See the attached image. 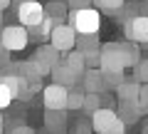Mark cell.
I'll return each instance as SVG.
<instances>
[{"instance_id":"obj_8","label":"cell","mask_w":148,"mask_h":134,"mask_svg":"<svg viewBox=\"0 0 148 134\" xmlns=\"http://www.w3.org/2000/svg\"><path fill=\"white\" fill-rule=\"evenodd\" d=\"M123 32L131 42H138V45H146L148 42V17L143 15H136L123 25Z\"/></svg>"},{"instance_id":"obj_9","label":"cell","mask_w":148,"mask_h":134,"mask_svg":"<svg viewBox=\"0 0 148 134\" xmlns=\"http://www.w3.org/2000/svg\"><path fill=\"white\" fill-rule=\"evenodd\" d=\"M59 62L64 65V67H67L69 72H72L74 77H77V80H79L82 75H84L86 72V65H84V55L79 52V50H67V52H62V57H59Z\"/></svg>"},{"instance_id":"obj_26","label":"cell","mask_w":148,"mask_h":134,"mask_svg":"<svg viewBox=\"0 0 148 134\" xmlns=\"http://www.w3.org/2000/svg\"><path fill=\"white\" fill-rule=\"evenodd\" d=\"M101 134H126V124H123L121 119L116 117V119H114V122H111V124H109V127H106Z\"/></svg>"},{"instance_id":"obj_12","label":"cell","mask_w":148,"mask_h":134,"mask_svg":"<svg viewBox=\"0 0 148 134\" xmlns=\"http://www.w3.org/2000/svg\"><path fill=\"white\" fill-rule=\"evenodd\" d=\"M67 109H47V114H45V127H47V132L52 134H62L64 127H67Z\"/></svg>"},{"instance_id":"obj_17","label":"cell","mask_w":148,"mask_h":134,"mask_svg":"<svg viewBox=\"0 0 148 134\" xmlns=\"http://www.w3.org/2000/svg\"><path fill=\"white\" fill-rule=\"evenodd\" d=\"M138 87H141V82H136L131 77H123V82L116 87V94H119V102H133L136 99V94H138Z\"/></svg>"},{"instance_id":"obj_5","label":"cell","mask_w":148,"mask_h":134,"mask_svg":"<svg viewBox=\"0 0 148 134\" xmlns=\"http://www.w3.org/2000/svg\"><path fill=\"white\" fill-rule=\"evenodd\" d=\"M49 45H52L54 50H59V52H67V50L74 47V40H77V32L72 30V27L67 25V22H62V25H54L52 32H49Z\"/></svg>"},{"instance_id":"obj_31","label":"cell","mask_w":148,"mask_h":134,"mask_svg":"<svg viewBox=\"0 0 148 134\" xmlns=\"http://www.w3.org/2000/svg\"><path fill=\"white\" fill-rule=\"evenodd\" d=\"M12 134H37L32 127H27V124H20V127H15L12 129Z\"/></svg>"},{"instance_id":"obj_30","label":"cell","mask_w":148,"mask_h":134,"mask_svg":"<svg viewBox=\"0 0 148 134\" xmlns=\"http://www.w3.org/2000/svg\"><path fill=\"white\" fill-rule=\"evenodd\" d=\"M10 65V52L5 47H0V67H8Z\"/></svg>"},{"instance_id":"obj_21","label":"cell","mask_w":148,"mask_h":134,"mask_svg":"<svg viewBox=\"0 0 148 134\" xmlns=\"http://www.w3.org/2000/svg\"><path fill=\"white\" fill-rule=\"evenodd\" d=\"M101 107V94H96V92H84V99H82V112L91 114L94 109Z\"/></svg>"},{"instance_id":"obj_1","label":"cell","mask_w":148,"mask_h":134,"mask_svg":"<svg viewBox=\"0 0 148 134\" xmlns=\"http://www.w3.org/2000/svg\"><path fill=\"white\" fill-rule=\"evenodd\" d=\"M67 25L77 35H96L101 27V12L96 8H72L67 10Z\"/></svg>"},{"instance_id":"obj_35","label":"cell","mask_w":148,"mask_h":134,"mask_svg":"<svg viewBox=\"0 0 148 134\" xmlns=\"http://www.w3.org/2000/svg\"><path fill=\"white\" fill-rule=\"evenodd\" d=\"M0 134H12V132H0Z\"/></svg>"},{"instance_id":"obj_4","label":"cell","mask_w":148,"mask_h":134,"mask_svg":"<svg viewBox=\"0 0 148 134\" xmlns=\"http://www.w3.org/2000/svg\"><path fill=\"white\" fill-rule=\"evenodd\" d=\"M30 37H27V27L22 25H8L0 30V47H5L8 52H20L27 47Z\"/></svg>"},{"instance_id":"obj_18","label":"cell","mask_w":148,"mask_h":134,"mask_svg":"<svg viewBox=\"0 0 148 134\" xmlns=\"http://www.w3.org/2000/svg\"><path fill=\"white\" fill-rule=\"evenodd\" d=\"M119 47H121L123 67H133V65L138 62V57H141V47H138V42H131V40H126V42H119Z\"/></svg>"},{"instance_id":"obj_24","label":"cell","mask_w":148,"mask_h":134,"mask_svg":"<svg viewBox=\"0 0 148 134\" xmlns=\"http://www.w3.org/2000/svg\"><path fill=\"white\" fill-rule=\"evenodd\" d=\"M96 5V10H104V12H116L123 8V3L126 0H91Z\"/></svg>"},{"instance_id":"obj_29","label":"cell","mask_w":148,"mask_h":134,"mask_svg":"<svg viewBox=\"0 0 148 134\" xmlns=\"http://www.w3.org/2000/svg\"><path fill=\"white\" fill-rule=\"evenodd\" d=\"M69 8H89L91 5V0H64Z\"/></svg>"},{"instance_id":"obj_6","label":"cell","mask_w":148,"mask_h":134,"mask_svg":"<svg viewBox=\"0 0 148 134\" xmlns=\"http://www.w3.org/2000/svg\"><path fill=\"white\" fill-rule=\"evenodd\" d=\"M59 57H62V52H59V50H54L52 45H40V47L35 50V57H32V60H35V65L40 67L42 77H47L49 70L59 62Z\"/></svg>"},{"instance_id":"obj_19","label":"cell","mask_w":148,"mask_h":134,"mask_svg":"<svg viewBox=\"0 0 148 134\" xmlns=\"http://www.w3.org/2000/svg\"><path fill=\"white\" fill-rule=\"evenodd\" d=\"M96 47H99L96 35H77V40H74V50H79V52H89V50H96Z\"/></svg>"},{"instance_id":"obj_27","label":"cell","mask_w":148,"mask_h":134,"mask_svg":"<svg viewBox=\"0 0 148 134\" xmlns=\"http://www.w3.org/2000/svg\"><path fill=\"white\" fill-rule=\"evenodd\" d=\"M82 55H84V65L86 67H99V47L89 50V52H82Z\"/></svg>"},{"instance_id":"obj_28","label":"cell","mask_w":148,"mask_h":134,"mask_svg":"<svg viewBox=\"0 0 148 134\" xmlns=\"http://www.w3.org/2000/svg\"><path fill=\"white\" fill-rule=\"evenodd\" d=\"M10 102H12V94L0 85V109H3V107H10Z\"/></svg>"},{"instance_id":"obj_32","label":"cell","mask_w":148,"mask_h":134,"mask_svg":"<svg viewBox=\"0 0 148 134\" xmlns=\"http://www.w3.org/2000/svg\"><path fill=\"white\" fill-rule=\"evenodd\" d=\"M74 134H89V132H86V124H79V127H77V132H74Z\"/></svg>"},{"instance_id":"obj_11","label":"cell","mask_w":148,"mask_h":134,"mask_svg":"<svg viewBox=\"0 0 148 134\" xmlns=\"http://www.w3.org/2000/svg\"><path fill=\"white\" fill-rule=\"evenodd\" d=\"M89 117H91V129H94L96 134H101L114 119H116V109L114 107H99V109H94Z\"/></svg>"},{"instance_id":"obj_23","label":"cell","mask_w":148,"mask_h":134,"mask_svg":"<svg viewBox=\"0 0 148 134\" xmlns=\"http://www.w3.org/2000/svg\"><path fill=\"white\" fill-rule=\"evenodd\" d=\"M133 104H136V109L141 114L148 112V85H146V82L138 87V94H136V99H133Z\"/></svg>"},{"instance_id":"obj_2","label":"cell","mask_w":148,"mask_h":134,"mask_svg":"<svg viewBox=\"0 0 148 134\" xmlns=\"http://www.w3.org/2000/svg\"><path fill=\"white\" fill-rule=\"evenodd\" d=\"M10 5H15L17 20L22 27H32L45 17V8L37 0H10Z\"/></svg>"},{"instance_id":"obj_7","label":"cell","mask_w":148,"mask_h":134,"mask_svg":"<svg viewBox=\"0 0 148 134\" xmlns=\"http://www.w3.org/2000/svg\"><path fill=\"white\" fill-rule=\"evenodd\" d=\"M42 102L45 109H67V87L52 82L49 87L42 90Z\"/></svg>"},{"instance_id":"obj_34","label":"cell","mask_w":148,"mask_h":134,"mask_svg":"<svg viewBox=\"0 0 148 134\" xmlns=\"http://www.w3.org/2000/svg\"><path fill=\"white\" fill-rule=\"evenodd\" d=\"M3 129H5V117L0 114V132H3Z\"/></svg>"},{"instance_id":"obj_36","label":"cell","mask_w":148,"mask_h":134,"mask_svg":"<svg viewBox=\"0 0 148 134\" xmlns=\"http://www.w3.org/2000/svg\"><path fill=\"white\" fill-rule=\"evenodd\" d=\"M0 22H3V12H0Z\"/></svg>"},{"instance_id":"obj_33","label":"cell","mask_w":148,"mask_h":134,"mask_svg":"<svg viewBox=\"0 0 148 134\" xmlns=\"http://www.w3.org/2000/svg\"><path fill=\"white\" fill-rule=\"evenodd\" d=\"M5 8H10V0H0V12L5 10Z\"/></svg>"},{"instance_id":"obj_15","label":"cell","mask_w":148,"mask_h":134,"mask_svg":"<svg viewBox=\"0 0 148 134\" xmlns=\"http://www.w3.org/2000/svg\"><path fill=\"white\" fill-rule=\"evenodd\" d=\"M49 77H52V82H57V85L67 87V90H69V87H74L77 82H79V80H77V77H74L72 72H69L67 67L62 65V62H57L52 70H49Z\"/></svg>"},{"instance_id":"obj_22","label":"cell","mask_w":148,"mask_h":134,"mask_svg":"<svg viewBox=\"0 0 148 134\" xmlns=\"http://www.w3.org/2000/svg\"><path fill=\"white\" fill-rule=\"evenodd\" d=\"M123 72H101V80H104V90H116L123 82Z\"/></svg>"},{"instance_id":"obj_25","label":"cell","mask_w":148,"mask_h":134,"mask_svg":"<svg viewBox=\"0 0 148 134\" xmlns=\"http://www.w3.org/2000/svg\"><path fill=\"white\" fill-rule=\"evenodd\" d=\"M133 80L141 82V85H143V82H148V62L143 57H138V62L133 65Z\"/></svg>"},{"instance_id":"obj_20","label":"cell","mask_w":148,"mask_h":134,"mask_svg":"<svg viewBox=\"0 0 148 134\" xmlns=\"http://www.w3.org/2000/svg\"><path fill=\"white\" fill-rule=\"evenodd\" d=\"M82 99H84V90L79 87V82L67 90V109H82Z\"/></svg>"},{"instance_id":"obj_37","label":"cell","mask_w":148,"mask_h":134,"mask_svg":"<svg viewBox=\"0 0 148 134\" xmlns=\"http://www.w3.org/2000/svg\"><path fill=\"white\" fill-rule=\"evenodd\" d=\"M62 3H64V0H62Z\"/></svg>"},{"instance_id":"obj_10","label":"cell","mask_w":148,"mask_h":134,"mask_svg":"<svg viewBox=\"0 0 148 134\" xmlns=\"http://www.w3.org/2000/svg\"><path fill=\"white\" fill-rule=\"evenodd\" d=\"M79 87L84 92H96V94H104V80H101V70L99 67H86V72L79 77Z\"/></svg>"},{"instance_id":"obj_13","label":"cell","mask_w":148,"mask_h":134,"mask_svg":"<svg viewBox=\"0 0 148 134\" xmlns=\"http://www.w3.org/2000/svg\"><path fill=\"white\" fill-rule=\"evenodd\" d=\"M114 109H116V117L121 119V122L126 124V127L136 124L138 119L143 117V114L136 109V104H133V102H119V107H114Z\"/></svg>"},{"instance_id":"obj_16","label":"cell","mask_w":148,"mask_h":134,"mask_svg":"<svg viewBox=\"0 0 148 134\" xmlns=\"http://www.w3.org/2000/svg\"><path fill=\"white\" fill-rule=\"evenodd\" d=\"M52 20H49L47 15L42 17V20L37 22V25H32V27H27V37L30 40H35V42H42V40H47L49 37V32H52Z\"/></svg>"},{"instance_id":"obj_14","label":"cell","mask_w":148,"mask_h":134,"mask_svg":"<svg viewBox=\"0 0 148 134\" xmlns=\"http://www.w3.org/2000/svg\"><path fill=\"white\" fill-rule=\"evenodd\" d=\"M45 8V15L52 20V25H62V22H67V3H62V0H52V3H47Z\"/></svg>"},{"instance_id":"obj_3","label":"cell","mask_w":148,"mask_h":134,"mask_svg":"<svg viewBox=\"0 0 148 134\" xmlns=\"http://www.w3.org/2000/svg\"><path fill=\"white\" fill-rule=\"evenodd\" d=\"M99 70L101 72H123V57L119 42H106L99 45Z\"/></svg>"}]
</instances>
